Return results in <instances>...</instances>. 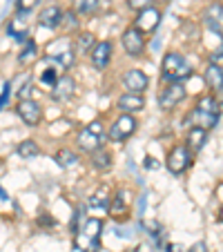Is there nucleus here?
Masks as SVG:
<instances>
[{
    "label": "nucleus",
    "mask_w": 223,
    "mask_h": 252,
    "mask_svg": "<svg viewBox=\"0 0 223 252\" xmlns=\"http://www.w3.org/2000/svg\"><path fill=\"white\" fill-rule=\"evenodd\" d=\"M152 2H161L163 5V2H170V0H152Z\"/></svg>",
    "instance_id": "e433bc0d"
},
{
    "label": "nucleus",
    "mask_w": 223,
    "mask_h": 252,
    "mask_svg": "<svg viewBox=\"0 0 223 252\" xmlns=\"http://www.w3.org/2000/svg\"><path fill=\"white\" fill-rule=\"evenodd\" d=\"M221 47L217 49V52H212V56H210V65H217V67H221Z\"/></svg>",
    "instance_id": "7c9ffc66"
},
{
    "label": "nucleus",
    "mask_w": 223,
    "mask_h": 252,
    "mask_svg": "<svg viewBox=\"0 0 223 252\" xmlns=\"http://www.w3.org/2000/svg\"><path fill=\"white\" fill-rule=\"evenodd\" d=\"M192 74V65L188 63V58L183 54L170 52L165 54L161 63V78L165 83H183L185 78H190Z\"/></svg>",
    "instance_id": "f257e3e1"
},
{
    "label": "nucleus",
    "mask_w": 223,
    "mask_h": 252,
    "mask_svg": "<svg viewBox=\"0 0 223 252\" xmlns=\"http://www.w3.org/2000/svg\"><path fill=\"white\" fill-rule=\"evenodd\" d=\"M109 190L105 186H100L98 190L94 192V194L90 196V208H94V210H107L109 208Z\"/></svg>",
    "instance_id": "f3484780"
},
{
    "label": "nucleus",
    "mask_w": 223,
    "mask_h": 252,
    "mask_svg": "<svg viewBox=\"0 0 223 252\" xmlns=\"http://www.w3.org/2000/svg\"><path fill=\"white\" fill-rule=\"evenodd\" d=\"M54 161H56L61 167H74L78 163V154L65 148V150H58L56 157H54Z\"/></svg>",
    "instance_id": "412c9836"
},
{
    "label": "nucleus",
    "mask_w": 223,
    "mask_h": 252,
    "mask_svg": "<svg viewBox=\"0 0 223 252\" xmlns=\"http://www.w3.org/2000/svg\"><path fill=\"white\" fill-rule=\"evenodd\" d=\"M145 167H150V170H157V167H159V163L154 161L152 157H147V158H145Z\"/></svg>",
    "instance_id": "72a5a7b5"
},
{
    "label": "nucleus",
    "mask_w": 223,
    "mask_h": 252,
    "mask_svg": "<svg viewBox=\"0 0 223 252\" xmlns=\"http://www.w3.org/2000/svg\"><path fill=\"white\" fill-rule=\"evenodd\" d=\"M116 107H119L123 114H134V112H141L145 107V98L141 94H123L116 100Z\"/></svg>",
    "instance_id": "ddd939ff"
},
{
    "label": "nucleus",
    "mask_w": 223,
    "mask_h": 252,
    "mask_svg": "<svg viewBox=\"0 0 223 252\" xmlns=\"http://www.w3.org/2000/svg\"><path fill=\"white\" fill-rule=\"evenodd\" d=\"M74 92H76V81L71 76H61L52 85V98L63 103V100H69L74 96Z\"/></svg>",
    "instance_id": "9d476101"
},
{
    "label": "nucleus",
    "mask_w": 223,
    "mask_h": 252,
    "mask_svg": "<svg viewBox=\"0 0 223 252\" xmlns=\"http://www.w3.org/2000/svg\"><path fill=\"white\" fill-rule=\"evenodd\" d=\"M18 116L25 121L27 125H38L40 123V119H43V110H40V105L36 103V100H32V98H25V100H20L18 103Z\"/></svg>",
    "instance_id": "1a4fd4ad"
},
{
    "label": "nucleus",
    "mask_w": 223,
    "mask_h": 252,
    "mask_svg": "<svg viewBox=\"0 0 223 252\" xmlns=\"http://www.w3.org/2000/svg\"><path fill=\"white\" fill-rule=\"evenodd\" d=\"M56 71H54V69H45L43 71V76H40V81H43V83H47V85H54V83H56Z\"/></svg>",
    "instance_id": "c85d7f7f"
},
{
    "label": "nucleus",
    "mask_w": 223,
    "mask_h": 252,
    "mask_svg": "<svg viewBox=\"0 0 223 252\" xmlns=\"http://www.w3.org/2000/svg\"><path fill=\"white\" fill-rule=\"evenodd\" d=\"M134 132H136V119L132 114H121L112 123L107 136H109V141H127Z\"/></svg>",
    "instance_id": "423d86ee"
},
{
    "label": "nucleus",
    "mask_w": 223,
    "mask_h": 252,
    "mask_svg": "<svg viewBox=\"0 0 223 252\" xmlns=\"http://www.w3.org/2000/svg\"><path fill=\"white\" fill-rule=\"evenodd\" d=\"M90 61L96 69H105L112 61V43L109 40H103V43H96L92 47V54H90Z\"/></svg>",
    "instance_id": "f8f14e48"
},
{
    "label": "nucleus",
    "mask_w": 223,
    "mask_h": 252,
    "mask_svg": "<svg viewBox=\"0 0 223 252\" xmlns=\"http://www.w3.org/2000/svg\"><path fill=\"white\" fill-rule=\"evenodd\" d=\"M94 45H96L94 36H92V33H83L81 38H78V52L87 54V52H90V47H94Z\"/></svg>",
    "instance_id": "a878e982"
},
{
    "label": "nucleus",
    "mask_w": 223,
    "mask_h": 252,
    "mask_svg": "<svg viewBox=\"0 0 223 252\" xmlns=\"http://www.w3.org/2000/svg\"><path fill=\"white\" fill-rule=\"evenodd\" d=\"M194 107L201 112H210V114H221V110H219L221 105H219V100L214 98V96H201Z\"/></svg>",
    "instance_id": "4be33fe9"
},
{
    "label": "nucleus",
    "mask_w": 223,
    "mask_h": 252,
    "mask_svg": "<svg viewBox=\"0 0 223 252\" xmlns=\"http://www.w3.org/2000/svg\"><path fill=\"white\" fill-rule=\"evenodd\" d=\"M103 136H105V129H103V123L100 121H92V123H87L85 127L78 132V148L83 150V152L92 154L94 150L100 148V143H103Z\"/></svg>",
    "instance_id": "7ed1b4c3"
},
{
    "label": "nucleus",
    "mask_w": 223,
    "mask_h": 252,
    "mask_svg": "<svg viewBox=\"0 0 223 252\" xmlns=\"http://www.w3.org/2000/svg\"><path fill=\"white\" fill-rule=\"evenodd\" d=\"M190 252H208V246H205L203 241H199V243H194V246L190 248Z\"/></svg>",
    "instance_id": "2f4dec72"
},
{
    "label": "nucleus",
    "mask_w": 223,
    "mask_h": 252,
    "mask_svg": "<svg viewBox=\"0 0 223 252\" xmlns=\"http://www.w3.org/2000/svg\"><path fill=\"white\" fill-rule=\"evenodd\" d=\"M109 214L114 217V219H121V217H125V212H127V201H125V192H116V196L112 201H109Z\"/></svg>",
    "instance_id": "a211bd4d"
},
{
    "label": "nucleus",
    "mask_w": 223,
    "mask_h": 252,
    "mask_svg": "<svg viewBox=\"0 0 223 252\" xmlns=\"http://www.w3.org/2000/svg\"><path fill=\"white\" fill-rule=\"evenodd\" d=\"M203 20L217 36H221V20H223V5L221 2H212V5L203 11Z\"/></svg>",
    "instance_id": "2eb2a0df"
},
{
    "label": "nucleus",
    "mask_w": 223,
    "mask_h": 252,
    "mask_svg": "<svg viewBox=\"0 0 223 252\" xmlns=\"http://www.w3.org/2000/svg\"><path fill=\"white\" fill-rule=\"evenodd\" d=\"M205 141H208V132L201 127H190V132H188V141H185V148L190 150V152L199 154L201 150H203Z\"/></svg>",
    "instance_id": "dca6fc26"
},
{
    "label": "nucleus",
    "mask_w": 223,
    "mask_h": 252,
    "mask_svg": "<svg viewBox=\"0 0 223 252\" xmlns=\"http://www.w3.org/2000/svg\"><path fill=\"white\" fill-rule=\"evenodd\" d=\"M54 63H56L61 69H69L71 65H74V52L71 49H65V52H58L56 56H54Z\"/></svg>",
    "instance_id": "393cba45"
},
{
    "label": "nucleus",
    "mask_w": 223,
    "mask_h": 252,
    "mask_svg": "<svg viewBox=\"0 0 223 252\" xmlns=\"http://www.w3.org/2000/svg\"><path fill=\"white\" fill-rule=\"evenodd\" d=\"M127 7L134 11H143L147 7H152V0H127Z\"/></svg>",
    "instance_id": "cd10ccee"
},
{
    "label": "nucleus",
    "mask_w": 223,
    "mask_h": 252,
    "mask_svg": "<svg viewBox=\"0 0 223 252\" xmlns=\"http://www.w3.org/2000/svg\"><path fill=\"white\" fill-rule=\"evenodd\" d=\"M205 83L212 92H221V67L217 65H208L205 69Z\"/></svg>",
    "instance_id": "aec40b11"
},
{
    "label": "nucleus",
    "mask_w": 223,
    "mask_h": 252,
    "mask_svg": "<svg viewBox=\"0 0 223 252\" xmlns=\"http://www.w3.org/2000/svg\"><path fill=\"white\" fill-rule=\"evenodd\" d=\"M61 25H65L67 29H78V18H76V14H71V11H67V14H63Z\"/></svg>",
    "instance_id": "bb28decb"
},
{
    "label": "nucleus",
    "mask_w": 223,
    "mask_h": 252,
    "mask_svg": "<svg viewBox=\"0 0 223 252\" xmlns=\"http://www.w3.org/2000/svg\"><path fill=\"white\" fill-rule=\"evenodd\" d=\"M33 54H36V45H33V43H29V47H27V49H25V52H23V54H20L18 63H27V61H29V58H32V56H33Z\"/></svg>",
    "instance_id": "c756f323"
},
{
    "label": "nucleus",
    "mask_w": 223,
    "mask_h": 252,
    "mask_svg": "<svg viewBox=\"0 0 223 252\" xmlns=\"http://www.w3.org/2000/svg\"><path fill=\"white\" fill-rule=\"evenodd\" d=\"M16 152H18V157H23V158H33V157H38L40 154V148L36 145V141H23V143H18V148H16Z\"/></svg>",
    "instance_id": "5701e85b"
},
{
    "label": "nucleus",
    "mask_w": 223,
    "mask_h": 252,
    "mask_svg": "<svg viewBox=\"0 0 223 252\" xmlns=\"http://www.w3.org/2000/svg\"><path fill=\"white\" fill-rule=\"evenodd\" d=\"M185 94H188V90H185L183 83H167V87L159 94V107L165 112L174 110L176 105L185 100Z\"/></svg>",
    "instance_id": "20e7f679"
},
{
    "label": "nucleus",
    "mask_w": 223,
    "mask_h": 252,
    "mask_svg": "<svg viewBox=\"0 0 223 252\" xmlns=\"http://www.w3.org/2000/svg\"><path fill=\"white\" fill-rule=\"evenodd\" d=\"M92 165H94L96 170H109V167H112V154L103 148L94 150V152H92Z\"/></svg>",
    "instance_id": "6ab92c4d"
},
{
    "label": "nucleus",
    "mask_w": 223,
    "mask_h": 252,
    "mask_svg": "<svg viewBox=\"0 0 223 252\" xmlns=\"http://www.w3.org/2000/svg\"><path fill=\"white\" fill-rule=\"evenodd\" d=\"M100 232H103V221L100 219H85L83 225L76 230V239L74 246L81 252H94L98 248Z\"/></svg>",
    "instance_id": "f03ea898"
},
{
    "label": "nucleus",
    "mask_w": 223,
    "mask_h": 252,
    "mask_svg": "<svg viewBox=\"0 0 223 252\" xmlns=\"http://www.w3.org/2000/svg\"><path fill=\"white\" fill-rule=\"evenodd\" d=\"M0 199H2V201H7V192L2 190V188H0Z\"/></svg>",
    "instance_id": "c9c22d12"
},
{
    "label": "nucleus",
    "mask_w": 223,
    "mask_h": 252,
    "mask_svg": "<svg viewBox=\"0 0 223 252\" xmlns=\"http://www.w3.org/2000/svg\"><path fill=\"white\" fill-rule=\"evenodd\" d=\"M147 83H150V78H147V74H143L141 69H129L123 74V85L129 94H141V92H145Z\"/></svg>",
    "instance_id": "9b49d317"
},
{
    "label": "nucleus",
    "mask_w": 223,
    "mask_h": 252,
    "mask_svg": "<svg viewBox=\"0 0 223 252\" xmlns=\"http://www.w3.org/2000/svg\"><path fill=\"white\" fill-rule=\"evenodd\" d=\"M159 23H161V11L154 7H147V9L138 11L136 20H134V29H138L141 33H150L159 27Z\"/></svg>",
    "instance_id": "6e6552de"
},
{
    "label": "nucleus",
    "mask_w": 223,
    "mask_h": 252,
    "mask_svg": "<svg viewBox=\"0 0 223 252\" xmlns=\"http://www.w3.org/2000/svg\"><path fill=\"white\" fill-rule=\"evenodd\" d=\"M71 5H74V11L76 14H94L98 9V0H71Z\"/></svg>",
    "instance_id": "b1692460"
},
{
    "label": "nucleus",
    "mask_w": 223,
    "mask_h": 252,
    "mask_svg": "<svg viewBox=\"0 0 223 252\" xmlns=\"http://www.w3.org/2000/svg\"><path fill=\"white\" fill-rule=\"evenodd\" d=\"M121 43H123V49L127 52V56L141 58L143 52H145V33H141L138 29L129 27V29H125V32H123Z\"/></svg>",
    "instance_id": "0eeeda50"
},
{
    "label": "nucleus",
    "mask_w": 223,
    "mask_h": 252,
    "mask_svg": "<svg viewBox=\"0 0 223 252\" xmlns=\"http://www.w3.org/2000/svg\"><path fill=\"white\" fill-rule=\"evenodd\" d=\"M7 98H9V85H5V92H2V96H0V107H5Z\"/></svg>",
    "instance_id": "473e14b6"
},
{
    "label": "nucleus",
    "mask_w": 223,
    "mask_h": 252,
    "mask_svg": "<svg viewBox=\"0 0 223 252\" xmlns=\"http://www.w3.org/2000/svg\"><path fill=\"white\" fill-rule=\"evenodd\" d=\"M61 20H63V9L56 5H49L45 7L43 11L38 14V25L45 29H56L61 27Z\"/></svg>",
    "instance_id": "4468645a"
},
{
    "label": "nucleus",
    "mask_w": 223,
    "mask_h": 252,
    "mask_svg": "<svg viewBox=\"0 0 223 252\" xmlns=\"http://www.w3.org/2000/svg\"><path fill=\"white\" fill-rule=\"evenodd\" d=\"M165 165L172 174H176V176L183 174V172L192 165V152L185 148V145H174V148L170 150V154H167Z\"/></svg>",
    "instance_id": "39448f33"
},
{
    "label": "nucleus",
    "mask_w": 223,
    "mask_h": 252,
    "mask_svg": "<svg viewBox=\"0 0 223 252\" xmlns=\"http://www.w3.org/2000/svg\"><path fill=\"white\" fill-rule=\"evenodd\" d=\"M165 252H183V248L176 246V243H170V246L165 248Z\"/></svg>",
    "instance_id": "f704fd0d"
}]
</instances>
